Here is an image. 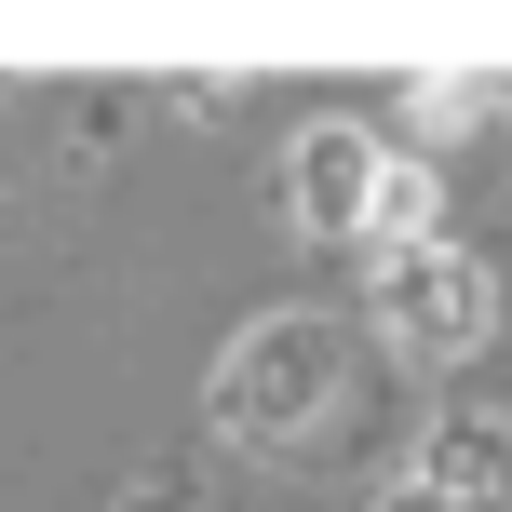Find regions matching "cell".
Wrapping results in <instances>:
<instances>
[{
	"mask_svg": "<svg viewBox=\"0 0 512 512\" xmlns=\"http://www.w3.org/2000/svg\"><path fill=\"white\" fill-rule=\"evenodd\" d=\"M378 324L405 337V351H472L486 337V270L445 243H391L378 256Z\"/></svg>",
	"mask_w": 512,
	"mask_h": 512,
	"instance_id": "obj_1",
	"label": "cell"
},
{
	"mask_svg": "<svg viewBox=\"0 0 512 512\" xmlns=\"http://www.w3.org/2000/svg\"><path fill=\"white\" fill-rule=\"evenodd\" d=\"M418 499H432V512H512V418L459 405L432 432V459H418Z\"/></svg>",
	"mask_w": 512,
	"mask_h": 512,
	"instance_id": "obj_3",
	"label": "cell"
},
{
	"mask_svg": "<svg viewBox=\"0 0 512 512\" xmlns=\"http://www.w3.org/2000/svg\"><path fill=\"white\" fill-rule=\"evenodd\" d=\"M324 364H337L324 324H256L243 351H230V391H216V405H230L243 432H297V418L324 405Z\"/></svg>",
	"mask_w": 512,
	"mask_h": 512,
	"instance_id": "obj_2",
	"label": "cell"
},
{
	"mask_svg": "<svg viewBox=\"0 0 512 512\" xmlns=\"http://www.w3.org/2000/svg\"><path fill=\"white\" fill-rule=\"evenodd\" d=\"M378 135H351V122H324L297 149V189H283V203H297V230H364V203H378Z\"/></svg>",
	"mask_w": 512,
	"mask_h": 512,
	"instance_id": "obj_4",
	"label": "cell"
}]
</instances>
